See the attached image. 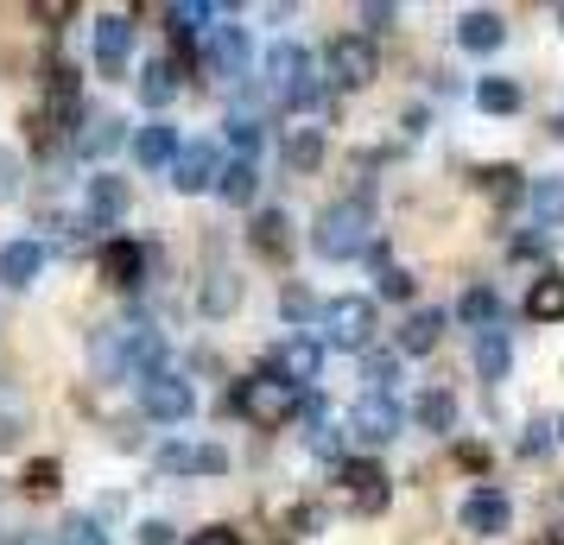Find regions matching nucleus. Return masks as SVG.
Here are the masks:
<instances>
[{
  "label": "nucleus",
  "mask_w": 564,
  "mask_h": 545,
  "mask_svg": "<svg viewBox=\"0 0 564 545\" xmlns=\"http://www.w3.org/2000/svg\"><path fill=\"white\" fill-rule=\"evenodd\" d=\"M229 140H235V153H241V159L260 153V115H254V108H235V115H229Z\"/></svg>",
  "instance_id": "473e14b6"
},
{
  "label": "nucleus",
  "mask_w": 564,
  "mask_h": 545,
  "mask_svg": "<svg viewBox=\"0 0 564 545\" xmlns=\"http://www.w3.org/2000/svg\"><path fill=\"white\" fill-rule=\"evenodd\" d=\"M89 216L96 222H121L128 216V178H115V172L89 178Z\"/></svg>",
  "instance_id": "5701e85b"
},
{
  "label": "nucleus",
  "mask_w": 564,
  "mask_h": 545,
  "mask_svg": "<svg viewBox=\"0 0 564 545\" xmlns=\"http://www.w3.org/2000/svg\"><path fill=\"white\" fill-rule=\"evenodd\" d=\"M412 418H419L425 432H457V400H451L444 388H432V393L412 400Z\"/></svg>",
  "instance_id": "393cba45"
},
{
  "label": "nucleus",
  "mask_w": 564,
  "mask_h": 545,
  "mask_svg": "<svg viewBox=\"0 0 564 545\" xmlns=\"http://www.w3.org/2000/svg\"><path fill=\"white\" fill-rule=\"evenodd\" d=\"M412 286H419V280H412L406 266H387V273H381V292H387V298H412Z\"/></svg>",
  "instance_id": "a19ab883"
},
{
  "label": "nucleus",
  "mask_w": 564,
  "mask_h": 545,
  "mask_svg": "<svg viewBox=\"0 0 564 545\" xmlns=\"http://www.w3.org/2000/svg\"><path fill=\"white\" fill-rule=\"evenodd\" d=\"M508 362H513V337L495 324V330H476V374L482 381H508Z\"/></svg>",
  "instance_id": "4be33fe9"
},
{
  "label": "nucleus",
  "mask_w": 564,
  "mask_h": 545,
  "mask_svg": "<svg viewBox=\"0 0 564 545\" xmlns=\"http://www.w3.org/2000/svg\"><path fill=\"white\" fill-rule=\"evenodd\" d=\"M260 89H267V102H273V108L317 115L330 83L317 77V64H311L305 45H273V52H267V64H260Z\"/></svg>",
  "instance_id": "f03ea898"
},
{
  "label": "nucleus",
  "mask_w": 564,
  "mask_h": 545,
  "mask_svg": "<svg viewBox=\"0 0 564 545\" xmlns=\"http://www.w3.org/2000/svg\"><path fill=\"white\" fill-rule=\"evenodd\" d=\"M121 140H128V121H121V115H108V108H89V115H83V128H77V153L83 159L102 165V159L121 153Z\"/></svg>",
  "instance_id": "4468645a"
},
{
  "label": "nucleus",
  "mask_w": 564,
  "mask_h": 545,
  "mask_svg": "<svg viewBox=\"0 0 564 545\" xmlns=\"http://www.w3.org/2000/svg\"><path fill=\"white\" fill-rule=\"evenodd\" d=\"M0 545H7V539H0Z\"/></svg>",
  "instance_id": "8fccbe9b"
},
{
  "label": "nucleus",
  "mask_w": 564,
  "mask_h": 545,
  "mask_svg": "<svg viewBox=\"0 0 564 545\" xmlns=\"http://www.w3.org/2000/svg\"><path fill=\"white\" fill-rule=\"evenodd\" d=\"M248 248L267 254V260H285L292 254V216H285V209H260L254 229H248Z\"/></svg>",
  "instance_id": "aec40b11"
},
{
  "label": "nucleus",
  "mask_w": 564,
  "mask_h": 545,
  "mask_svg": "<svg viewBox=\"0 0 564 545\" xmlns=\"http://www.w3.org/2000/svg\"><path fill=\"white\" fill-rule=\"evenodd\" d=\"M361 26H368V32H387V26H393V7H381V0H375V7H361Z\"/></svg>",
  "instance_id": "c03bdc74"
},
{
  "label": "nucleus",
  "mask_w": 564,
  "mask_h": 545,
  "mask_svg": "<svg viewBox=\"0 0 564 545\" xmlns=\"http://www.w3.org/2000/svg\"><path fill=\"white\" fill-rule=\"evenodd\" d=\"M533 216H539V229H558L564 222V178H539L533 184Z\"/></svg>",
  "instance_id": "2f4dec72"
},
{
  "label": "nucleus",
  "mask_w": 564,
  "mask_h": 545,
  "mask_svg": "<svg viewBox=\"0 0 564 545\" xmlns=\"http://www.w3.org/2000/svg\"><path fill=\"white\" fill-rule=\"evenodd\" d=\"M197 305H204V317H229L241 305V280L235 273H209L204 292H197Z\"/></svg>",
  "instance_id": "c85d7f7f"
},
{
  "label": "nucleus",
  "mask_w": 564,
  "mask_h": 545,
  "mask_svg": "<svg viewBox=\"0 0 564 545\" xmlns=\"http://www.w3.org/2000/svg\"><path fill=\"white\" fill-rule=\"evenodd\" d=\"M457 520H463V533H476V539H501V533L513 526V508H508L501 489H469L463 508H457Z\"/></svg>",
  "instance_id": "9d476101"
},
{
  "label": "nucleus",
  "mask_w": 564,
  "mask_h": 545,
  "mask_svg": "<svg viewBox=\"0 0 564 545\" xmlns=\"http://www.w3.org/2000/svg\"><path fill=\"white\" fill-rule=\"evenodd\" d=\"M361 248H375V209L361 197H343L311 222V254L317 260H356Z\"/></svg>",
  "instance_id": "7ed1b4c3"
},
{
  "label": "nucleus",
  "mask_w": 564,
  "mask_h": 545,
  "mask_svg": "<svg viewBox=\"0 0 564 545\" xmlns=\"http://www.w3.org/2000/svg\"><path fill=\"white\" fill-rule=\"evenodd\" d=\"M128 52H133V20L128 13H102L96 20V64H102L108 77H121Z\"/></svg>",
  "instance_id": "f3484780"
},
{
  "label": "nucleus",
  "mask_w": 564,
  "mask_h": 545,
  "mask_svg": "<svg viewBox=\"0 0 564 545\" xmlns=\"http://www.w3.org/2000/svg\"><path fill=\"white\" fill-rule=\"evenodd\" d=\"M457 317L463 324H476V330H495V324H501V298H495L488 286H469L463 292V305H457Z\"/></svg>",
  "instance_id": "c756f323"
},
{
  "label": "nucleus",
  "mask_w": 564,
  "mask_h": 545,
  "mask_svg": "<svg viewBox=\"0 0 564 545\" xmlns=\"http://www.w3.org/2000/svg\"><path fill=\"white\" fill-rule=\"evenodd\" d=\"M437 342H444V312H406V324H400V356H432Z\"/></svg>",
  "instance_id": "412c9836"
},
{
  "label": "nucleus",
  "mask_w": 564,
  "mask_h": 545,
  "mask_svg": "<svg viewBox=\"0 0 564 545\" xmlns=\"http://www.w3.org/2000/svg\"><path fill=\"white\" fill-rule=\"evenodd\" d=\"M520 102H527V89L513 77H482L476 83V108L482 115H520Z\"/></svg>",
  "instance_id": "b1692460"
},
{
  "label": "nucleus",
  "mask_w": 564,
  "mask_h": 545,
  "mask_svg": "<svg viewBox=\"0 0 564 545\" xmlns=\"http://www.w3.org/2000/svg\"><path fill=\"white\" fill-rule=\"evenodd\" d=\"M375 77H381V52H375V39H361V32L330 39V52H324V83H330V89H368Z\"/></svg>",
  "instance_id": "20e7f679"
},
{
  "label": "nucleus",
  "mask_w": 564,
  "mask_h": 545,
  "mask_svg": "<svg viewBox=\"0 0 564 545\" xmlns=\"http://www.w3.org/2000/svg\"><path fill=\"white\" fill-rule=\"evenodd\" d=\"M20 178H26L20 153H13V146H0V204H13V197H20Z\"/></svg>",
  "instance_id": "58836bf2"
},
{
  "label": "nucleus",
  "mask_w": 564,
  "mask_h": 545,
  "mask_svg": "<svg viewBox=\"0 0 564 545\" xmlns=\"http://www.w3.org/2000/svg\"><path fill=\"white\" fill-rule=\"evenodd\" d=\"M285 165H292L299 178L317 172V165H324V133H317V128H292V133H285Z\"/></svg>",
  "instance_id": "bb28decb"
},
{
  "label": "nucleus",
  "mask_w": 564,
  "mask_h": 545,
  "mask_svg": "<svg viewBox=\"0 0 564 545\" xmlns=\"http://www.w3.org/2000/svg\"><path fill=\"white\" fill-rule=\"evenodd\" d=\"M558 32H564V7H558Z\"/></svg>",
  "instance_id": "49530a36"
},
{
  "label": "nucleus",
  "mask_w": 564,
  "mask_h": 545,
  "mask_svg": "<svg viewBox=\"0 0 564 545\" xmlns=\"http://www.w3.org/2000/svg\"><path fill=\"white\" fill-rule=\"evenodd\" d=\"M140 413L159 418V425H184L197 413V393L178 374H140Z\"/></svg>",
  "instance_id": "6e6552de"
},
{
  "label": "nucleus",
  "mask_w": 564,
  "mask_h": 545,
  "mask_svg": "<svg viewBox=\"0 0 564 545\" xmlns=\"http://www.w3.org/2000/svg\"><path fill=\"white\" fill-rule=\"evenodd\" d=\"M558 438H564V425H558Z\"/></svg>",
  "instance_id": "09e8293b"
},
{
  "label": "nucleus",
  "mask_w": 564,
  "mask_h": 545,
  "mask_svg": "<svg viewBox=\"0 0 564 545\" xmlns=\"http://www.w3.org/2000/svg\"><path fill=\"white\" fill-rule=\"evenodd\" d=\"M20 482H26V494H32V501H45V494H57V482H64V476H57V457H32Z\"/></svg>",
  "instance_id": "f704fd0d"
},
{
  "label": "nucleus",
  "mask_w": 564,
  "mask_h": 545,
  "mask_svg": "<svg viewBox=\"0 0 564 545\" xmlns=\"http://www.w3.org/2000/svg\"><path fill=\"white\" fill-rule=\"evenodd\" d=\"M501 39H508V26H501V13H488V7H469V13H457V45L463 52H501Z\"/></svg>",
  "instance_id": "6ab92c4d"
},
{
  "label": "nucleus",
  "mask_w": 564,
  "mask_h": 545,
  "mask_svg": "<svg viewBox=\"0 0 564 545\" xmlns=\"http://www.w3.org/2000/svg\"><path fill=\"white\" fill-rule=\"evenodd\" d=\"M32 13H39V20H70V0H39Z\"/></svg>",
  "instance_id": "a18cd8bd"
},
{
  "label": "nucleus",
  "mask_w": 564,
  "mask_h": 545,
  "mask_svg": "<svg viewBox=\"0 0 564 545\" xmlns=\"http://www.w3.org/2000/svg\"><path fill=\"white\" fill-rule=\"evenodd\" d=\"M280 317H285V324H305V317H311V292L305 286H285L280 292Z\"/></svg>",
  "instance_id": "ea45409f"
},
{
  "label": "nucleus",
  "mask_w": 564,
  "mask_h": 545,
  "mask_svg": "<svg viewBox=\"0 0 564 545\" xmlns=\"http://www.w3.org/2000/svg\"><path fill=\"white\" fill-rule=\"evenodd\" d=\"M361 381H368V393H387V400H393V381H400L393 356H368V362H361Z\"/></svg>",
  "instance_id": "e433bc0d"
},
{
  "label": "nucleus",
  "mask_w": 564,
  "mask_h": 545,
  "mask_svg": "<svg viewBox=\"0 0 564 545\" xmlns=\"http://www.w3.org/2000/svg\"><path fill=\"white\" fill-rule=\"evenodd\" d=\"M223 146L216 140H184L178 159H172V184H178L184 197H204V190H216L223 184Z\"/></svg>",
  "instance_id": "0eeeda50"
},
{
  "label": "nucleus",
  "mask_w": 564,
  "mask_h": 545,
  "mask_svg": "<svg viewBox=\"0 0 564 545\" xmlns=\"http://www.w3.org/2000/svg\"><path fill=\"white\" fill-rule=\"evenodd\" d=\"M482 190L495 197V204H508V197H520L527 184H520V172H513V165H488V172H482Z\"/></svg>",
  "instance_id": "c9c22d12"
},
{
  "label": "nucleus",
  "mask_w": 564,
  "mask_h": 545,
  "mask_svg": "<svg viewBox=\"0 0 564 545\" xmlns=\"http://www.w3.org/2000/svg\"><path fill=\"white\" fill-rule=\"evenodd\" d=\"M172 96H178V70H172L165 57H153V64L140 70V102H147V108L159 115V108L172 102Z\"/></svg>",
  "instance_id": "cd10ccee"
},
{
  "label": "nucleus",
  "mask_w": 564,
  "mask_h": 545,
  "mask_svg": "<svg viewBox=\"0 0 564 545\" xmlns=\"http://www.w3.org/2000/svg\"><path fill=\"white\" fill-rule=\"evenodd\" d=\"M204 70L209 77H223V83H235V77H248V32L241 26H209L204 32Z\"/></svg>",
  "instance_id": "9b49d317"
},
{
  "label": "nucleus",
  "mask_w": 564,
  "mask_h": 545,
  "mask_svg": "<svg viewBox=\"0 0 564 545\" xmlns=\"http://www.w3.org/2000/svg\"><path fill=\"white\" fill-rule=\"evenodd\" d=\"M235 406H241V418H254L260 432H267V425H285V418L299 413V388H285L280 374L267 368V374H248L235 388Z\"/></svg>",
  "instance_id": "423d86ee"
},
{
  "label": "nucleus",
  "mask_w": 564,
  "mask_h": 545,
  "mask_svg": "<svg viewBox=\"0 0 564 545\" xmlns=\"http://www.w3.org/2000/svg\"><path fill=\"white\" fill-rule=\"evenodd\" d=\"M178 128H172V121H165V115H159L153 128H140L133 133V159H140V172H172V159H178Z\"/></svg>",
  "instance_id": "dca6fc26"
},
{
  "label": "nucleus",
  "mask_w": 564,
  "mask_h": 545,
  "mask_svg": "<svg viewBox=\"0 0 564 545\" xmlns=\"http://www.w3.org/2000/svg\"><path fill=\"white\" fill-rule=\"evenodd\" d=\"M89 368L102 381H121V374H165V337H159L147 317H115L89 337Z\"/></svg>",
  "instance_id": "f257e3e1"
},
{
  "label": "nucleus",
  "mask_w": 564,
  "mask_h": 545,
  "mask_svg": "<svg viewBox=\"0 0 564 545\" xmlns=\"http://www.w3.org/2000/svg\"><path fill=\"white\" fill-rule=\"evenodd\" d=\"M57 545H108V533H102L96 514H70L64 526H57Z\"/></svg>",
  "instance_id": "72a5a7b5"
},
{
  "label": "nucleus",
  "mask_w": 564,
  "mask_h": 545,
  "mask_svg": "<svg viewBox=\"0 0 564 545\" xmlns=\"http://www.w3.org/2000/svg\"><path fill=\"white\" fill-rule=\"evenodd\" d=\"M197 450H204V444H159V469H172V476H197Z\"/></svg>",
  "instance_id": "4c0bfd02"
},
{
  "label": "nucleus",
  "mask_w": 564,
  "mask_h": 545,
  "mask_svg": "<svg viewBox=\"0 0 564 545\" xmlns=\"http://www.w3.org/2000/svg\"><path fill=\"white\" fill-rule=\"evenodd\" d=\"M324 342L349 349V356H368V342H375V298H361V292L330 298L324 305Z\"/></svg>",
  "instance_id": "39448f33"
},
{
  "label": "nucleus",
  "mask_w": 564,
  "mask_h": 545,
  "mask_svg": "<svg viewBox=\"0 0 564 545\" xmlns=\"http://www.w3.org/2000/svg\"><path fill=\"white\" fill-rule=\"evenodd\" d=\"M254 159H229V165H223V184H216V190H223V197H229V204H254Z\"/></svg>",
  "instance_id": "7c9ffc66"
},
{
  "label": "nucleus",
  "mask_w": 564,
  "mask_h": 545,
  "mask_svg": "<svg viewBox=\"0 0 564 545\" xmlns=\"http://www.w3.org/2000/svg\"><path fill=\"white\" fill-rule=\"evenodd\" d=\"M273 374H280L285 388H311V381L324 374V342H311V337H285L280 349H273Z\"/></svg>",
  "instance_id": "ddd939ff"
},
{
  "label": "nucleus",
  "mask_w": 564,
  "mask_h": 545,
  "mask_svg": "<svg viewBox=\"0 0 564 545\" xmlns=\"http://www.w3.org/2000/svg\"><path fill=\"white\" fill-rule=\"evenodd\" d=\"M527 317H539V324H558L564 317V280L558 273H539L533 292H527Z\"/></svg>",
  "instance_id": "a878e982"
},
{
  "label": "nucleus",
  "mask_w": 564,
  "mask_h": 545,
  "mask_svg": "<svg viewBox=\"0 0 564 545\" xmlns=\"http://www.w3.org/2000/svg\"><path fill=\"white\" fill-rule=\"evenodd\" d=\"M558 133H564V115H558Z\"/></svg>",
  "instance_id": "de8ad7c7"
},
{
  "label": "nucleus",
  "mask_w": 564,
  "mask_h": 545,
  "mask_svg": "<svg viewBox=\"0 0 564 545\" xmlns=\"http://www.w3.org/2000/svg\"><path fill=\"white\" fill-rule=\"evenodd\" d=\"M191 545H241L235 526H204V533H191Z\"/></svg>",
  "instance_id": "37998d69"
},
{
  "label": "nucleus",
  "mask_w": 564,
  "mask_h": 545,
  "mask_svg": "<svg viewBox=\"0 0 564 545\" xmlns=\"http://www.w3.org/2000/svg\"><path fill=\"white\" fill-rule=\"evenodd\" d=\"M140 545H178V526L172 520H147L140 526Z\"/></svg>",
  "instance_id": "79ce46f5"
},
{
  "label": "nucleus",
  "mask_w": 564,
  "mask_h": 545,
  "mask_svg": "<svg viewBox=\"0 0 564 545\" xmlns=\"http://www.w3.org/2000/svg\"><path fill=\"white\" fill-rule=\"evenodd\" d=\"M349 432L361 444H393L406 432V413H400V400H387V393H361L356 406H349Z\"/></svg>",
  "instance_id": "1a4fd4ad"
},
{
  "label": "nucleus",
  "mask_w": 564,
  "mask_h": 545,
  "mask_svg": "<svg viewBox=\"0 0 564 545\" xmlns=\"http://www.w3.org/2000/svg\"><path fill=\"white\" fill-rule=\"evenodd\" d=\"M343 482H349V494H356L361 514H387L393 489H387V469L381 464H343Z\"/></svg>",
  "instance_id": "a211bd4d"
},
{
  "label": "nucleus",
  "mask_w": 564,
  "mask_h": 545,
  "mask_svg": "<svg viewBox=\"0 0 564 545\" xmlns=\"http://www.w3.org/2000/svg\"><path fill=\"white\" fill-rule=\"evenodd\" d=\"M96 266H102V280L115 292H133L147 280V266H153V248L147 241H108L102 254H96Z\"/></svg>",
  "instance_id": "f8f14e48"
},
{
  "label": "nucleus",
  "mask_w": 564,
  "mask_h": 545,
  "mask_svg": "<svg viewBox=\"0 0 564 545\" xmlns=\"http://www.w3.org/2000/svg\"><path fill=\"white\" fill-rule=\"evenodd\" d=\"M45 241H7V248H0V286L7 292H26L32 280H39V273H45Z\"/></svg>",
  "instance_id": "2eb2a0df"
}]
</instances>
